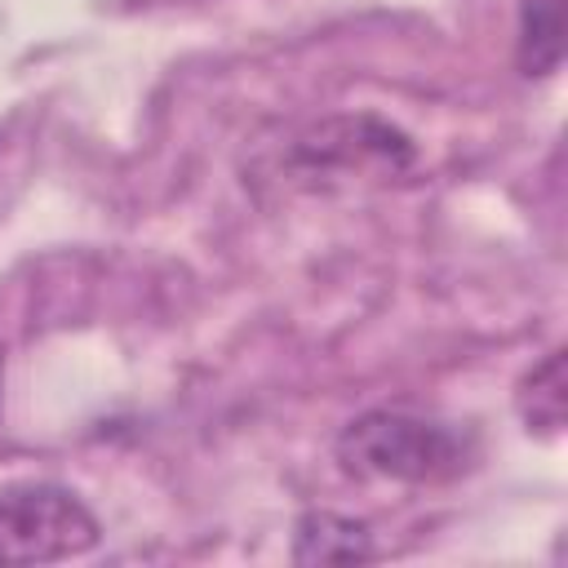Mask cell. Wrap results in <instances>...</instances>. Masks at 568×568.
<instances>
[{
  "mask_svg": "<svg viewBox=\"0 0 568 568\" xmlns=\"http://www.w3.org/2000/svg\"><path fill=\"white\" fill-rule=\"evenodd\" d=\"M470 435H462L448 422L399 413V408H373L359 413L337 435V462L351 475L368 479H395V484H439L470 466Z\"/></svg>",
  "mask_w": 568,
  "mask_h": 568,
  "instance_id": "6da1fadb",
  "label": "cell"
},
{
  "mask_svg": "<svg viewBox=\"0 0 568 568\" xmlns=\"http://www.w3.org/2000/svg\"><path fill=\"white\" fill-rule=\"evenodd\" d=\"M93 510L62 484L27 479L0 488V564H58L98 546Z\"/></svg>",
  "mask_w": 568,
  "mask_h": 568,
  "instance_id": "7a4b0ae2",
  "label": "cell"
},
{
  "mask_svg": "<svg viewBox=\"0 0 568 568\" xmlns=\"http://www.w3.org/2000/svg\"><path fill=\"white\" fill-rule=\"evenodd\" d=\"M293 559L297 564H355L373 559V537L359 519L333 515V510H311L297 519L293 532Z\"/></svg>",
  "mask_w": 568,
  "mask_h": 568,
  "instance_id": "3957f363",
  "label": "cell"
},
{
  "mask_svg": "<svg viewBox=\"0 0 568 568\" xmlns=\"http://www.w3.org/2000/svg\"><path fill=\"white\" fill-rule=\"evenodd\" d=\"M564 62V0H519V71L550 75Z\"/></svg>",
  "mask_w": 568,
  "mask_h": 568,
  "instance_id": "277c9868",
  "label": "cell"
},
{
  "mask_svg": "<svg viewBox=\"0 0 568 568\" xmlns=\"http://www.w3.org/2000/svg\"><path fill=\"white\" fill-rule=\"evenodd\" d=\"M528 386H537V404H524V422L528 430L532 426H546V430H559L564 422V355H546L541 368H532Z\"/></svg>",
  "mask_w": 568,
  "mask_h": 568,
  "instance_id": "5b68a950",
  "label": "cell"
}]
</instances>
